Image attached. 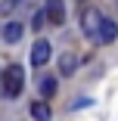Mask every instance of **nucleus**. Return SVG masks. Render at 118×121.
I'll return each mask as SVG.
<instances>
[{"label":"nucleus","instance_id":"nucleus-1","mask_svg":"<svg viewBox=\"0 0 118 121\" xmlns=\"http://www.w3.org/2000/svg\"><path fill=\"white\" fill-rule=\"evenodd\" d=\"M22 87H25V68L16 65V62L6 65V71H3V93L6 96H19Z\"/></svg>","mask_w":118,"mask_h":121},{"label":"nucleus","instance_id":"nucleus-2","mask_svg":"<svg viewBox=\"0 0 118 121\" xmlns=\"http://www.w3.org/2000/svg\"><path fill=\"white\" fill-rule=\"evenodd\" d=\"M100 25H103V13H100L96 6H84V9H81V28L87 31V37H96Z\"/></svg>","mask_w":118,"mask_h":121},{"label":"nucleus","instance_id":"nucleus-3","mask_svg":"<svg viewBox=\"0 0 118 121\" xmlns=\"http://www.w3.org/2000/svg\"><path fill=\"white\" fill-rule=\"evenodd\" d=\"M47 62H50V40L37 37V40H34V47H31V65H34V68H40V65H47Z\"/></svg>","mask_w":118,"mask_h":121},{"label":"nucleus","instance_id":"nucleus-4","mask_svg":"<svg viewBox=\"0 0 118 121\" xmlns=\"http://www.w3.org/2000/svg\"><path fill=\"white\" fill-rule=\"evenodd\" d=\"M44 16H47V22H53V25H65V3L62 0H47Z\"/></svg>","mask_w":118,"mask_h":121},{"label":"nucleus","instance_id":"nucleus-5","mask_svg":"<svg viewBox=\"0 0 118 121\" xmlns=\"http://www.w3.org/2000/svg\"><path fill=\"white\" fill-rule=\"evenodd\" d=\"M118 37V22H112V19H103V25H100V31H96V43H112Z\"/></svg>","mask_w":118,"mask_h":121},{"label":"nucleus","instance_id":"nucleus-6","mask_svg":"<svg viewBox=\"0 0 118 121\" xmlns=\"http://www.w3.org/2000/svg\"><path fill=\"white\" fill-rule=\"evenodd\" d=\"M22 31H25L22 22H9V25L3 28V40H6V43H19V40H22Z\"/></svg>","mask_w":118,"mask_h":121},{"label":"nucleus","instance_id":"nucleus-7","mask_svg":"<svg viewBox=\"0 0 118 121\" xmlns=\"http://www.w3.org/2000/svg\"><path fill=\"white\" fill-rule=\"evenodd\" d=\"M37 90H40L44 99H50V96L56 93V78H53V75H44V78L37 81Z\"/></svg>","mask_w":118,"mask_h":121},{"label":"nucleus","instance_id":"nucleus-8","mask_svg":"<svg viewBox=\"0 0 118 121\" xmlns=\"http://www.w3.org/2000/svg\"><path fill=\"white\" fill-rule=\"evenodd\" d=\"M31 118L34 121H50V106H47V99L31 103Z\"/></svg>","mask_w":118,"mask_h":121},{"label":"nucleus","instance_id":"nucleus-9","mask_svg":"<svg viewBox=\"0 0 118 121\" xmlns=\"http://www.w3.org/2000/svg\"><path fill=\"white\" fill-rule=\"evenodd\" d=\"M75 68H78V56L75 53H62L59 56V71H62V75H72Z\"/></svg>","mask_w":118,"mask_h":121},{"label":"nucleus","instance_id":"nucleus-10","mask_svg":"<svg viewBox=\"0 0 118 121\" xmlns=\"http://www.w3.org/2000/svg\"><path fill=\"white\" fill-rule=\"evenodd\" d=\"M19 6H22V0H0V13L3 16H13Z\"/></svg>","mask_w":118,"mask_h":121},{"label":"nucleus","instance_id":"nucleus-11","mask_svg":"<svg viewBox=\"0 0 118 121\" xmlns=\"http://www.w3.org/2000/svg\"><path fill=\"white\" fill-rule=\"evenodd\" d=\"M44 22H47V16H44V13H34V19H31V28H34V31H40V28H44Z\"/></svg>","mask_w":118,"mask_h":121}]
</instances>
